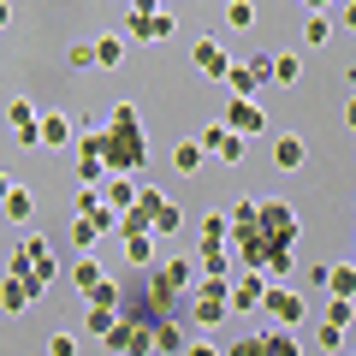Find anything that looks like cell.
<instances>
[{
  "label": "cell",
  "mask_w": 356,
  "mask_h": 356,
  "mask_svg": "<svg viewBox=\"0 0 356 356\" xmlns=\"http://www.w3.org/2000/svg\"><path fill=\"white\" fill-rule=\"evenodd\" d=\"M48 356H77V339H72V332H54V339H48Z\"/></svg>",
  "instance_id": "74e56055"
},
{
  "label": "cell",
  "mask_w": 356,
  "mask_h": 356,
  "mask_svg": "<svg viewBox=\"0 0 356 356\" xmlns=\"http://www.w3.org/2000/svg\"><path fill=\"white\" fill-rule=\"evenodd\" d=\"M226 315H232V280H196L191 327H220Z\"/></svg>",
  "instance_id": "5b68a950"
},
{
  "label": "cell",
  "mask_w": 356,
  "mask_h": 356,
  "mask_svg": "<svg viewBox=\"0 0 356 356\" xmlns=\"http://www.w3.org/2000/svg\"><path fill=\"white\" fill-rule=\"evenodd\" d=\"M113 321H119V315H102V309H89V315H83V332H89V339H107V332H113Z\"/></svg>",
  "instance_id": "4dcf8cb0"
},
{
  "label": "cell",
  "mask_w": 356,
  "mask_h": 356,
  "mask_svg": "<svg viewBox=\"0 0 356 356\" xmlns=\"http://www.w3.org/2000/svg\"><path fill=\"white\" fill-rule=\"evenodd\" d=\"M226 356H267V344H261V332H250V339H232Z\"/></svg>",
  "instance_id": "d6a6232c"
},
{
  "label": "cell",
  "mask_w": 356,
  "mask_h": 356,
  "mask_svg": "<svg viewBox=\"0 0 356 356\" xmlns=\"http://www.w3.org/2000/svg\"><path fill=\"white\" fill-rule=\"evenodd\" d=\"M350 250H356V243H350Z\"/></svg>",
  "instance_id": "ee69618b"
},
{
  "label": "cell",
  "mask_w": 356,
  "mask_h": 356,
  "mask_svg": "<svg viewBox=\"0 0 356 356\" xmlns=\"http://www.w3.org/2000/svg\"><path fill=\"white\" fill-rule=\"evenodd\" d=\"M321 291L339 297V303H356V261H327V280H321Z\"/></svg>",
  "instance_id": "9a60e30c"
},
{
  "label": "cell",
  "mask_w": 356,
  "mask_h": 356,
  "mask_svg": "<svg viewBox=\"0 0 356 356\" xmlns=\"http://www.w3.org/2000/svg\"><path fill=\"white\" fill-rule=\"evenodd\" d=\"M191 72L208 77V83H226V72H232L226 36H196V48H191Z\"/></svg>",
  "instance_id": "9c48e42d"
},
{
  "label": "cell",
  "mask_w": 356,
  "mask_h": 356,
  "mask_svg": "<svg viewBox=\"0 0 356 356\" xmlns=\"http://www.w3.org/2000/svg\"><path fill=\"white\" fill-rule=\"evenodd\" d=\"M303 42L309 48H327L332 42V13H303Z\"/></svg>",
  "instance_id": "603a6c76"
},
{
  "label": "cell",
  "mask_w": 356,
  "mask_h": 356,
  "mask_svg": "<svg viewBox=\"0 0 356 356\" xmlns=\"http://www.w3.org/2000/svg\"><path fill=\"white\" fill-rule=\"evenodd\" d=\"M196 273L202 280H232V250H202L196 255Z\"/></svg>",
  "instance_id": "44dd1931"
},
{
  "label": "cell",
  "mask_w": 356,
  "mask_h": 356,
  "mask_svg": "<svg viewBox=\"0 0 356 356\" xmlns=\"http://www.w3.org/2000/svg\"><path fill=\"white\" fill-rule=\"evenodd\" d=\"M220 125H226L232 137H243V143L261 137V131H273V125H267V113H261L255 102H226V119H220Z\"/></svg>",
  "instance_id": "30bf717a"
},
{
  "label": "cell",
  "mask_w": 356,
  "mask_h": 356,
  "mask_svg": "<svg viewBox=\"0 0 356 356\" xmlns=\"http://www.w3.org/2000/svg\"><path fill=\"white\" fill-rule=\"evenodd\" d=\"M6 24H13V6H0V30H6Z\"/></svg>",
  "instance_id": "7bdbcfd3"
},
{
  "label": "cell",
  "mask_w": 356,
  "mask_h": 356,
  "mask_svg": "<svg viewBox=\"0 0 356 356\" xmlns=\"http://www.w3.org/2000/svg\"><path fill=\"white\" fill-rule=\"evenodd\" d=\"M0 309H6V315H24V309H30V285L24 280H6V285H0Z\"/></svg>",
  "instance_id": "d4e9b609"
},
{
  "label": "cell",
  "mask_w": 356,
  "mask_h": 356,
  "mask_svg": "<svg viewBox=\"0 0 356 356\" xmlns=\"http://www.w3.org/2000/svg\"><path fill=\"white\" fill-rule=\"evenodd\" d=\"M24 220H36V196H30L24 184H18V191L6 196V202H0V226H24Z\"/></svg>",
  "instance_id": "e0dca14e"
},
{
  "label": "cell",
  "mask_w": 356,
  "mask_h": 356,
  "mask_svg": "<svg viewBox=\"0 0 356 356\" xmlns=\"http://www.w3.org/2000/svg\"><path fill=\"white\" fill-rule=\"evenodd\" d=\"M89 309H102V315H119V285H113V280H102L95 291H89Z\"/></svg>",
  "instance_id": "4316f807"
},
{
  "label": "cell",
  "mask_w": 356,
  "mask_h": 356,
  "mask_svg": "<svg viewBox=\"0 0 356 356\" xmlns=\"http://www.w3.org/2000/svg\"><path fill=\"white\" fill-rule=\"evenodd\" d=\"M102 344H107L113 356H149V350H154V321H131V315H119L113 332H107Z\"/></svg>",
  "instance_id": "52a82bcc"
},
{
  "label": "cell",
  "mask_w": 356,
  "mask_h": 356,
  "mask_svg": "<svg viewBox=\"0 0 356 356\" xmlns=\"http://www.w3.org/2000/svg\"><path fill=\"white\" fill-rule=\"evenodd\" d=\"M303 315H309V297L303 291H291V285H267L261 321H273L280 332H297V327H303Z\"/></svg>",
  "instance_id": "3957f363"
},
{
  "label": "cell",
  "mask_w": 356,
  "mask_h": 356,
  "mask_svg": "<svg viewBox=\"0 0 356 356\" xmlns=\"http://www.w3.org/2000/svg\"><path fill=\"white\" fill-rule=\"evenodd\" d=\"M18 250L30 255V280H24V285H30V297H42V291L54 285V273H60V261H54V243L42 238V232H30V238L18 243Z\"/></svg>",
  "instance_id": "ba28073f"
},
{
  "label": "cell",
  "mask_w": 356,
  "mask_h": 356,
  "mask_svg": "<svg viewBox=\"0 0 356 356\" xmlns=\"http://www.w3.org/2000/svg\"><path fill=\"white\" fill-rule=\"evenodd\" d=\"M356 321V303H339V297H327V327H350Z\"/></svg>",
  "instance_id": "1f68e13d"
},
{
  "label": "cell",
  "mask_w": 356,
  "mask_h": 356,
  "mask_svg": "<svg viewBox=\"0 0 356 356\" xmlns=\"http://www.w3.org/2000/svg\"><path fill=\"white\" fill-rule=\"evenodd\" d=\"M125 48H131V42L119 36V30H102V36H95V65H102V72L125 65Z\"/></svg>",
  "instance_id": "ac0fdd59"
},
{
  "label": "cell",
  "mask_w": 356,
  "mask_h": 356,
  "mask_svg": "<svg viewBox=\"0 0 356 356\" xmlns=\"http://www.w3.org/2000/svg\"><path fill=\"white\" fill-rule=\"evenodd\" d=\"M13 191H18V178H13V172H0V202H6Z\"/></svg>",
  "instance_id": "ab89813d"
},
{
  "label": "cell",
  "mask_w": 356,
  "mask_h": 356,
  "mask_svg": "<svg viewBox=\"0 0 356 356\" xmlns=\"http://www.w3.org/2000/svg\"><path fill=\"white\" fill-rule=\"evenodd\" d=\"M102 202H107V214H131V202H137V178H107Z\"/></svg>",
  "instance_id": "2e32d148"
},
{
  "label": "cell",
  "mask_w": 356,
  "mask_h": 356,
  "mask_svg": "<svg viewBox=\"0 0 356 356\" xmlns=\"http://www.w3.org/2000/svg\"><path fill=\"white\" fill-rule=\"evenodd\" d=\"M267 297V280H255V273H232V309L238 315H255Z\"/></svg>",
  "instance_id": "4fadbf2b"
},
{
  "label": "cell",
  "mask_w": 356,
  "mask_h": 356,
  "mask_svg": "<svg viewBox=\"0 0 356 356\" xmlns=\"http://www.w3.org/2000/svg\"><path fill=\"white\" fill-rule=\"evenodd\" d=\"M344 125L356 131V95H350V102H344Z\"/></svg>",
  "instance_id": "b9f144b4"
},
{
  "label": "cell",
  "mask_w": 356,
  "mask_h": 356,
  "mask_svg": "<svg viewBox=\"0 0 356 356\" xmlns=\"http://www.w3.org/2000/svg\"><path fill=\"white\" fill-rule=\"evenodd\" d=\"M125 261L131 267H154V238H125Z\"/></svg>",
  "instance_id": "f1b7e54d"
},
{
  "label": "cell",
  "mask_w": 356,
  "mask_h": 356,
  "mask_svg": "<svg viewBox=\"0 0 356 356\" xmlns=\"http://www.w3.org/2000/svg\"><path fill=\"white\" fill-rule=\"evenodd\" d=\"M202 161H208V154L196 149V137H184V143H172V166H178V172H202Z\"/></svg>",
  "instance_id": "cb8c5ba5"
},
{
  "label": "cell",
  "mask_w": 356,
  "mask_h": 356,
  "mask_svg": "<svg viewBox=\"0 0 356 356\" xmlns=\"http://www.w3.org/2000/svg\"><path fill=\"white\" fill-rule=\"evenodd\" d=\"M226 89H232V102H255V89H261V77H255L250 65H232V72H226Z\"/></svg>",
  "instance_id": "ffe728a7"
},
{
  "label": "cell",
  "mask_w": 356,
  "mask_h": 356,
  "mask_svg": "<svg viewBox=\"0 0 356 356\" xmlns=\"http://www.w3.org/2000/svg\"><path fill=\"white\" fill-rule=\"evenodd\" d=\"M196 261L191 255H172V261H154L149 267V303H154V321H166V309L178 303L184 291H196Z\"/></svg>",
  "instance_id": "7a4b0ae2"
},
{
  "label": "cell",
  "mask_w": 356,
  "mask_h": 356,
  "mask_svg": "<svg viewBox=\"0 0 356 356\" xmlns=\"http://www.w3.org/2000/svg\"><path fill=\"white\" fill-rule=\"evenodd\" d=\"M154 350H166V356H184V350H191V332L178 327V321H154Z\"/></svg>",
  "instance_id": "d6986e66"
},
{
  "label": "cell",
  "mask_w": 356,
  "mask_h": 356,
  "mask_svg": "<svg viewBox=\"0 0 356 356\" xmlns=\"http://www.w3.org/2000/svg\"><path fill=\"white\" fill-rule=\"evenodd\" d=\"M178 226H184V214H178V202L166 196V208L154 214V232H178Z\"/></svg>",
  "instance_id": "d590c367"
},
{
  "label": "cell",
  "mask_w": 356,
  "mask_h": 356,
  "mask_svg": "<svg viewBox=\"0 0 356 356\" xmlns=\"http://www.w3.org/2000/svg\"><path fill=\"white\" fill-rule=\"evenodd\" d=\"M36 143H42V149H72V143H77V125H72L65 113H42Z\"/></svg>",
  "instance_id": "5bb4252c"
},
{
  "label": "cell",
  "mask_w": 356,
  "mask_h": 356,
  "mask_svg": "<svg viewBox=\"0 0 356 356\" xmlns=\"http://www.w3.org/2000/svg\"><path fill=\"white\" fill-rule=\"evenodd\" d=\"M102 154H107V178H137L143 172V161H149V137H143L137 102H113V107H107Z\"/></svg>",
  "instance_id": "6da1fadb"
},
{
  "label": "cell",
  "mask_w": 356,
  "mask_h": 356,
  "mask_svg": "<svg viewBox=\"0 0 356 356\" xmlns=\"http://www.w3.org/2000/svg\"><path fill=\"white\" fill-rule=\"evenodd\" d=\"M172 30H178L172 6H131V18H125V42H166Z\"/></svg>",
  "instance_id": "8992f818"
},
{
  "label": "cell",
  "mask_w": 356,
  "mask_h": 356,
  "mask_svg": "<svg viewBox=\"0 0 356 356\" xmlns=\"http://www.w3.org/2000/svg\"><path fill=\"white\" fill-rule=\"evenodd\" d=\"M339 24H344V30H356V0H350V6H339Z\"/></svg>",
  "instance_id": "f35d334b"
},
{
  "label": "cell",
  "mask_w": 356,
  "mask_h": 356,
  "mask_svg": "<svg viewBox=\"0 0 356 356\" xmlns=\"http://www.w3.org/2000/svg\"><path fill=\"white\" fill-rule=\"evenodd\" d=\"M65 60H72L77 72H89V65H95V42H72V48H65Z\"/></svg>",
  "instance_id": "836d02e7"
},
{
  "label": "cell",
  "mask_w": 356,
  "mask_h": 356,
  "mask_svg": "<svg viewBox=\"0 0 356 356\" xmlns=\"http://www.w3.org/2000/svg\"><path fill=\"white\" fill-rule=\"evenodd\" d=\"M102 280H107V273H102V261H95V255H77V267H72V285H77V291L89 297Z\"/></svg>",
  "instance_id": "7402d4cb"
},
{
  "label": "cell",
  "mask_w": 356,
  "mask_h": 356,
  "mask_svg": "<svg viewBox=\"0 0 356 356\" xmlns=\"http://www.w3.org/2000/svg\"><path fill=\"white\" fill-rule=\"evenodd\" d=\"M226 24H232V30H250V24H255V6H250V0H238V6H226Z\"/></svg>",
  "instance_id": "e575fe53"
},
{
  "label": "cell",
  "mask_w": 356,
  "mask_h": 356,
  "mask_svg": "<svg viewBox=\"0 0 356 356\" xmlns=\"http://www.w3.org/2000/svg\"><path fill=\"white\" fill-rule=\"evenodd\" d=\"M255 232H261L267 250H297V208H291V202H261Z\"/></svg>",
  "instance_id": "277c9868"
},
{
  "label": "cell",
  "mask_w": 356,
  "mask_h": 356,
  "mask_svg": "<svg viewBox=\"0 0 356 356\" xmlns=\"http://www.w3.org/2000/svg\"><path fill=\"white\" fill-rule=\"evenodd\" d=\"M6 125H13V137L24 143V149H36V125H42V113L30 107V95H13V102H6Z\"/></svg>",
  "instance_id": "8fae6325"
},
{
  "label": "cell",
  "mask_w": 356,
  "mask_h": 356,
  "mask_svg": "<svg viewBox=\"0 0 356 356\" xmlns=\"http://www.w3.org/2000/svg\"><path fill=\"white\" fill-rule=\"evenodd\" d=\"M261 344H267V356H303L297 332H280V327H267V332H261Z\"/></svg>",
  "instance_id": "484cf974"
},
{
  "label": "cell",
  "mask_w": 356,
  "mask_h": 356,
  "mask_svg": "<svg viewBox=\"0 0 356 356\" xmlns=\"http://www.w3.org/2000/svg\"><path fill=\"white\" fill-rule=\"evenodd\" d=\"M184 356H226V350H214V344H191Z\"/></svg>",
  "instance_id": "60d3db41"
},
{
  "label": "cell",
  "mask_w": 356,
  "mask_h": 356,
  "mask_svg": "<svg viewBox=\"0 0 356 356\" xmlns=\"http://www.w3.org/2000/svg\"><path fill=\"white\" fill-rule=\"evenodd\" d=\"M303 77V60L297 54H273V83H297Z\"/></svg>",
  "instance_id": "f546056e"
},
{
  "label": "cell",
  "mask_w": 356,
  "mask_h": 356,
  "mask_svg": "<svg viewBox=\"0 0 356 356\" xmlns=\"http://www.w3.org/2000/svg\"><path fill=\"white\" fill-rule=\"evenodd\" d=\"M350 356H356V350H350Z\"/></svg>",
  "instance_id": "f6af8a7d"
},
{
  "label": "cell",
  "mask_w": 356,
  "mask_h": 356,
  "mask_svg": "<svg viewBox=\"0 0 356 356\" xmlns=\"http://www.w3.org/2000/svg\"><path fill=\"white\" fill-rule=\"evenodd\" d=\"M303 161H309V143L297 137V131H273V166H280V172H297Z\"/></svg>",
  "instance_id": "7c38bea8"
},
{
  "label": "cell",
  "mask_w": 356,
  "mask_h": 356,
  "mask_svg": "<svg viewBox=\"0 0 356 356\" xmlns=\"http://www.w3.org/2000/svg\"><path fill=\"white\" fill-rule=\"evenodd\" d=\"M226 137H232V131L214 119V125H202V131H196V149H202V154H220V149H226Z\"/></svg>",
  "instance_id": "83f0119b"
},
{
  "label": "cell",
  "mask_w": 356,
  "mask_h": 356,
  "mask_svg": "<svg viewBox=\"0 0 356 356\" xmlns=\"http://www.w3.org/2000/svg\"><path fill=\"white\" fill-rule=\"evenodd\" d=\"M315 344H321V350H344V327H327V321H321V332H315Z\"/></svg>",
  "instance_id": "8d00e7d4"
}]
</instances>
